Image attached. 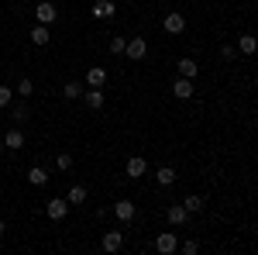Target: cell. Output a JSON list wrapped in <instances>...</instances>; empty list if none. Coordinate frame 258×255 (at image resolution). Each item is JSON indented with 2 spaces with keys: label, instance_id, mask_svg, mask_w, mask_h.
<instances>
[{
  "label": "cell",
  "instance_id": "cell-1",
  "mask_svg": "<svg viewBox=\"0 0 258 255\" xmlns=\"http://www.w3.org/2000/svg\"><path fill=\"white\" fill-rule=\"evenodd\" d=\"M186 24H189V21H186L182 11H165V18H162V31H165V35H182Z\"/></svg>",
  "mask_w": 258,
  "mask_h": 255
},
{
  "label": "cell",
  "instance_id": "cell-2",
  "mask_svg": "<svg viewBox=\"0 0 258 255\" xmlns=\"http://www.w3.org/2000/svg\"><path fill=\"white\" fill-rule=\"evenodd\" d=\"M152 248H155L159 255L179 252V235H176V231H159V235H155V241H152Z\"/></svg>",
  "mask_w": 258,
  "mask_h": 255
},
{
  "label": "cell",
  "instance_id": "cell-3",
  "mask_svg": "<svg viewBox=\"0 0 258 255\" xmlns=\"http://www.w3.org/2000/svg\"><path fill=\"white\" fill-rule=\"evenodd\" d=\"M124 56H127L131 62H145V56H148V38H127Z\"/></svg>",
  "mask_w": 258,
  "mask_h": 255
},
{
  "label": "cell",
  "instance_id": "cell-4",
  "mask_svg": "<svg viewBox=\"0 0 258 255\" xmlns=\"http://www.w3.org/2000/svg\"><path fill=\"white\" fill-rule=\"evenodd\" d=\"M66 214H69V203H66L62 196L45 200V217H48V221H66Z\"/></svg>",
  "mask_w": 258,
  "mask_h": 255
},
{
  "label": "cell",
  "instance_id": "cell-5",
  "mask_svg": "<svg viewBox=\"0 0 258 255\" xmlns=\"http://www.w3.org/2000/svg\"><path fill=\"white\" fill-rule=\"evenodd\" d=\"M165 221H169L172 228H182V224H189V211L182 207V200H179V203H169V207H165Z\"/></svg>",
  "mask_w": 258,
  "mask_h": 255
},
{
  "label": "cell",
  "instance_id": "cell-6",
  "mask_svg": "<svg viewBox=\"0 0 258 255\" xmlns=\"http://www.w3.org/2000/svg\"><path fill=\"white\" fill-rule=\"evenodd\" d=\"M124 173H127V179H141L145 173H148V159L145 156H131L127 162H124Z\"/></svg>",
  "mask_w": 258,
  "mask_h": 255
},
{
  "label": "cell",
  "instance_id": "cell-7",
  "mask_svg": "<svg viewBox=\"0 0 258 255\" xmlns=\"http://www.w3.org/2000/svg\"><path fill=\"white\" fill-rule=\"evenodd\" d=\"M55 18H59V7H55L52 0H41L38 7H35V21H38V24H52Z\"/></svg>",
  "mask_w": 258,
  "mask_h": 255
},
{
  "label": "cell",
  "instance_id": "cell-8",
  "mask_svg": "<svg viewBox=\"0 0 258 255\" xmlns=\"http://www.w3.org/2000/svg\"><path fill=\"white\" fill-rule=\"evenodd\" d=\"M110 211H114V217H117V221H124V224H127V221H135V214H138V203H135V200H117Z\"/></svg>",
  "mask_w": 258,
  "mask_h": 255
},
{
  "label": "cell",
  "instance_id": "cell-9",
  "mask_svg": "<svg viewBox=\"0 0 258 255\" xmlns=\"http://www.w3.org/2000/svg\"><path fill=\"white\" fill-rule=\"evenodd\" d=\"M120 245H124V231H103L100 235V248L103 252H120Z\"/></svg>",
  "mask_w": 258,
  "mask_h": 255
},
{
  "label": "cell",
  "instance_id": "cell-10",
  "mask_svg": "<svg viewBox=\"0 0 258 255\" xmlns=\"http://www.w3.org/2000/svg\"><path fill=\"white\" fill-rule=\"evenodd\" d=\"M86 196H90V190H86L83 183H69V190H66V203L83 207V203H86Z\"/></svg>",
  "mask_w": 258,
  "mask_h": 255
},
{
  "label": "cell",
  "instance_id": "cell-11",
  "mask_svg": "<svg viewBox=\"0 0 258 255\" xmlns=\"http://www.w3.org/2000/svg\"><path fill=\"white\" fill-rule=\"evenodd\" d=\"M90 14L97 21H110L114 14H117V7H114V0H97L93 7H90Z\"/></svg>",
  "mask_w": 258,
  "mask_h": 255
},
{
  "label": "cell",
  "instance_id": "cell-12",
  "mask_svg": "<svg viewBox=\"0 0 258 255\" xmlns=\"http://www.w3.org/2000/svg\"><path fill=\"white\" fill-rule=\"evenodd\" d=\"M169 93H172V97H176V100H189V97H193V93H197V90H193V79L179 76L176 83H172V90H169Z\"/></svg>",
  "mask_w": 258,
  "mask_h": 255
},
{
  "label": "cell",
  "instance_id": "cell-13",
  "mask_svg": "<svg viewBox=\"0 0 258 255\" xmlns=\"http://www.w3.org/2000/svg\"><path fill=\"white\" fill-rule=\"evenodd\" d=\"M83 100H86V107H90V111H100V107L107 104L103 86H90V90H83Z\"/></svg>",
  "mask_w": 258,
  "mask_h": 255
},
{
  "label": "cell",
  "instance_id": "cell-14",
  "mask_svg": "<svg viewBox=\"0 0 258 255\" xmlns=\"http://www.w3.org/2000/svg\"><path fill=\"white\" fill-rule=\"evenodd\" d=\"M176 73H179V76H186V79H193L200 73V62L189 59V56H182V59H176Z\"/></svg>",
  "mask_w": 258,
  "mask_h": 255
},
{
  "label": "cell",
  "instance_id": "cell-15",
  "mask_svg": "<svg viewBox=\"0 0 258 255\" xmlns=\"http://www.w3.org/2000/svg\"><path fill=\"white\" fill-rule=\"evenodd\" d=\"M107 83V66H90L86 69V86H103Z\"/></svg>",
  "mask_w": 258,
  "mask_h": 255
},
{
  "label": "cell",
  "instance_id": "cell-16",
  "mask_svg": "<svg viewBox=\"0 0 258 255\" xmlns=\"http://www.w3.org/2000/svg\"><path fill=\"white\" fill-rule=\"evenodd\" d=\"M4 148H14V152H18V148H24V131H21L18 124L4 135Z\"/></svg>",
  "mask_w": 258,
  "mask_h": 255
},
{
  "label": "cell",
  "instance_id": "cell-17",
  "mask_svg": "<svg viewBox=\"0 0 258 255\" xmlns=\"http://www.w3.org/2000/svg\"><path fill=\"white\" fill-rule=\"evenodd\" d=\"M31 45H38V48H45L48 41H52V31H48V24H38V28H31Z\"/></svg>",
  "mask_w": 258,
  "mask_h": 255
},
{
  "label": "cell",
  "instance_id": "cell-18",
  "mask_svg": "<svg viewBox=\"0 0 258 255\" xmlns=\"http://www.w3.org/2000/svg\"><path fill=\"white\" fill-rule=\"evenodd\" d=\"M176 179H179V173L172 166H159V169H155V183H159V186H172Z\"/></svg>",
  "mask_w": 258,
  "mask_h": 255
},
{
  "label": "cell",
  "instance_id": "cell-19",
  "mask_svg": "<svg viewBox=\"0 0 258 255\" xmlns=\"http://www.w3.org/2000/svg\"><path fill=\"white\" fill-rule=\"evenodd\" d=\"M62 97H66V100H73V104H76V100L83 97V83H80V79H69V83L62 86Z\"/></svg>",
  "mask_w": 258,
  "mask_h": 255
},
{
  "label": "cell",
  "instance_id": "cell-20",
  "mask_svg": "<svg viewBox=\"0 0 258 255\" xmlns=\"http://www.w3.org/2000/svg\"><path fill=\"white\" fill-rule=\"evenodd\" d=\"M238 48H241V56H255V48H258L255 35H251V31H244V35L238 38Z\"/></svg>",
  "mask_w": 258,
  "mask_h": 255
},
{
  "label": "cell",
  "instance_id": "cell-21",
  "mask_svg": "<svg viewBox=\"0 0 258 255\" xmlns=\"http://www.w3.org/2000/svg\"><path fill=\"white\" fill-rule=\"evenodd\" d=\"M28 183H31V186H45V183H48L45 166H31V169H28Z\"/></svg>",
  "mask_w": 258,
  "mask_h": 255
},
{
  "label": "cell",
  "instance_id": "cell-22",
  "mask_svg": "<svg viewBox=\"0 0 258 255\" xmlns=\"http://www.w3.org/2000/svg\"><path fill=\"white\" fill-rule=\"evenodd\" d=\"M124 45H127V38H124V35H110L107 52H110V56H124Z\"/></svg>",
  "mask_w": 258,
  "mask_h": 255
},
{
  "label": "cell",
  "instance_id": "cell-23",
  "mask_svg": "<svg viewBox=\"0 0 258 255\" xmlns=\"http://www.w3.org/2000/svg\"><path fill=\"white\" fill-rule=\"evenodd\" d=\"M182 207H186V211H189V214H200V211H203V207H207V203H203V196L189 193V196H186V200H182Z\"/></svg>",
  "mask_w": 258,
  "mask_h": 255
},
{
  "label": "cell",
  "instance_id": "cell-24",
  "mask_svg": "<svg viewBox=\"0 0 258 255\" xmlns=\"http://www.w3.org/2000/svg\"><path fill=\"white\" fill-rule=\"evenodd\" d=\"M73 162H76L73 152H59V159H55V166H59L62 173H69V169H73Z\"/></svg>",
  "mask_w": 258,
  "mask_h": 255
},
{
  "label": "cell",
  "instance_id": "cell-25",
  "mask_svg": "<svg viewBox=\"0 0 258 255\" xmlns=\"http://www.w3.org/2000/svg\"><path fill=\"white\" fill-rule=\"evenodd\" d=\"M31 93H35V79L24 76V79L18 83V97H31Z\"/></svg>",
  "mask_w": 258,
  "mask_h": 255
},
{
  "label": "cell",
  "instance_id": "cell-26",
  "mask_svg": "<svg viewBox=\"0 0 258 255\" xmlns=\"http://www.w3.org/2000/svg\"><path fill=\"white\" fill-rule=\"evenodd\" d=\"M28 118H31L28 104H18V107H14V114H11V121H18V124H21V121H28Z\"/></svg>",
  "mask_w": 258,
  "mask_h": 255
},
{
  "label": "cell",
  "instance_id": "cell-27",
  "mask_svg": "<svg viewBox=\"0 0 258 255\" xmlns=\"http://www.w3.org/2000/svg\"><path fill=\"white\" fill-rule=\"evenodd\" d=\"M220 59L234 62V59H238V48H234V45H220Z\"/></svg>",
  "mask_w": 258,
  "mask_h": 255
},
{
  "label": "cell",
  "instance_id": "cell-28",
  "mask_svg": "<svg viewBox=\"0 0 258 255\" xmlns=\"http://www.w3.org/2000/svg\"><path fill=\"white\" fill-rule=\"evenodd\" d=\"M11 100H14V90L4 83V86H0V107H11Z\"/></svg>",
  "mask_w": 258,
  "mask_h": 255
},
{
  "label": "cell",
  "instance_id": "cell-29",
  "mask_svg": "<svg viewBox=\"0 0 258 255\" xmlns=\"http://www.w3.org/2000/svg\"><path fill=\"white\" fill-rule=\"evenodd\" d=\"M182 252H186V255H197L200 252V241H193V238H189V241H182Z\"/></svg>",
  "mask_w": 258,
  "mask_h": 255
},
{
  "label": "cell",
  "instance_id": "cell-30",
  "mask_svg": "<svg viewBox=\"0 0 258 255\" xmlns=\"http://www.w3.org/2000/svg\"><path fill=\"white\" fill-rule=\"evenodd\" d=\"M4 235H7V224H4V221H0V238H4Z\"/></svg>",
  "mask_w": 258,
  "mask_h": 255
},
{
  "label": "cell",
  "instance_id": "cell-31",
  "mask_svg": "<svg viewBox=\"0 0 258 255\" xmlns=\"http://www.w3.org/2000/svg\"><path fill=\"white\" fill-rule=\"evenodd\" d=\"M4 152H7V148H4V141H0V156H4Z\"/></svg>",
  "mask_w": 258,
  "mask_h": 255
},
{
  "label": "cell",
  "instance_id": "cell-32",
  "mask_svg": "<svg viewBox=\"0 0 258 255\" xmlns=\"http://www.w3.org/2000/svg\"><path fill=\"white\" fill-rule=\"evenodd\" d=\"M127 4H131V0H127Z\"/></svg>",
  "mask_w": 258,
  "mask_h": 255
}]
</instances>
